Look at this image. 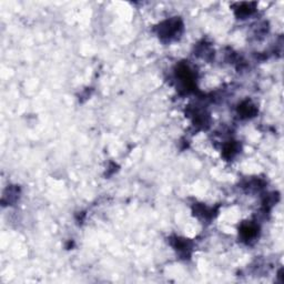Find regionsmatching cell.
Masks as SVG:
<instances>
[{
  "mask_svg": "<svg viewBox=\"0 0 284 284\" xmlns=\"http://www.w3.org/2000/svg\"><path fill=\"white\" fill-rule=\"evenodd\" d=\"M181 28H182V24L179 19L167 20L161 25L159 34L161 36V37L171 39V38L175 37L176 33H179Z\"/></svg>",
  "mask_w": 284,
  "mask_h": 284,
  "instance_id": "1",
  "label": "cell"
}]
</instances>
